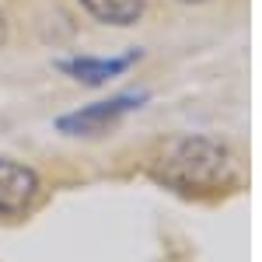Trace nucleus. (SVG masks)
<instances>
[{"label":"nucleus","mask_w":262,"mask_h":262,"mask_svg":"<svg viewBox=\"0 0 262 262\" xmlns=\"http://www.w3.org/2000/svg\"><path fill=\"white\" fill-rule=\"evenodd\" d=\"M234 175V164L210 140H179L164 150L158 164V179L175 185L179 192H213L227 185Z\"/></svg>","instance_id":"1"},{"label":"nucleus","mask_w":262,"mask_h":262,"mask_svg":"<svg viewBox=\"0 0 262 262\" xmlns=\"http://www.w3.org/2000/svg\"><path fill=\"white\" fill-rule=\"evenodd\" d=\"M143 95H116V98L108 101H95V105H88L81 112H70V116H60L56 126H60L63 133H70V137H91V133H101V129H108V126H116L119 116H126L129 108H140Z\"/></svg>","instance_id":"2"},{"label":"nucleus","mask_w":262,"mask_h":262,"mask_svg":"<svg viewBox=\"0 0 262 262\" xmlns=\"http://www.w3.org/2000/svg\"><path fill=\"white\" fill-rule=\"evenodd\" d=\"M39 200V175L28 164L0 158V217H18Z\"/></svg>","instance_id":"3"},{"label":"nucleus","mask_w":262,"mask_h":262,"mask_svg":"<svg viewBox=\"0 0 262 262\" xmlns=\"http://www.w3.org/2000/svg\"><path fill=\"white\" fill-rule=\"evenodd\" d=\"M133 60L137 56H119V60H88L84 56V60H63L60 70H67L70 77H77L84 84H105V81H112V77H119Z\"/></svg>","instance_id":"4"},{"label":"nucleus","mask_w":262,"mask_h":262,"mask_svg":"<svg viewBox=\"0 0 262 262\" xmlns=\"http://www.w3.org/2000/svg\"><path fill=\"white\" fill-rule=\"evenodd\" d=\"M143 4L147 0H81L84 11L105 25H133L143 14Z\"/></svg>","instance_id":"5"},{"label":"nucleus","mask_w":262,"mask_h":262,"mask_svg":"<svg viewBox=\"0 0 262 262\" xmlns=\"http://www.w3.org/2000/svg\"><path fill=\"white\" fill-rule=\"evenodd\" d=\"M0 42H4V18H0Z\"/></svg>","instance_id":"6"},{"label":"nucleus","mask_w":262,"mask_h":262,"mask_svg":"<svg viewBox=\"0 0 262 262\" xmlns=\"http://www.w3.org/2000/svg\"><path fill=\"white\" fill-rule=\"evenodd\" d=\"M182 4H203V0H182Z\"/></svg>","instance_id":"7"}]
</instances>
